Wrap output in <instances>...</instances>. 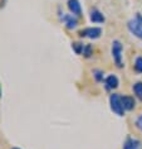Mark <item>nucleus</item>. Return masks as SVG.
I'll return each mask as SVG.
<instances>
[{
    "instance_id": "obj_1",
    "label": "nucleus",
    "mask_w": 142,
    "mask_h": 149,
    "mask_svg": "<svg viewBox=\"0 0 142 149\" xmlns=\"http://www.w3.org/2000/svg\"><path fill=\"white\" fill-rule=\"evenodd\" d=\"M127 28L134 37H137L138 39H142V15L140 13H137L136 17L127 23Z\"/></svg>"
},
{
    "instance_id": "obj_2",
    "label": "nucleus",
    "mask_w": 142,
    "mask_h": 149,
    "mask_svg": "<svg viewBox=\"0 0 142 149\" xmlns=\"http://www.w3.org/2000/svg\"><path fill=\"white\" fill-rule=\"evenodd\" d=\"M122 43L119 40H113L112 42V57H113V61L116 63L117 67H123V59H122Z\"/></svg>"
},
{
    "instance_id": "obj_3",
    "label": "nucleus",
    "mask_w": 142,
    "mask_h": 149,
    "mask_svg": "<svg viewBox=\"0 0 142 149\" xmlns=\"http://www.w3.org/2000/svg\"><path fill=\"white\" fill-rule=\"evenodd\" d=\"M110 105H111V110L114 114H117L118 116H123L125 115V109H123L122 101H121V96L117 94H112L110 96Z\"/></svg>"
},
{
    "instance_id": "obj_4",
    "label": "nucleus",
    "mask_w": 142,
    "mask_h": 149,
    "mask_svg": "<svg viewBox=\"0 0 142 149\" xmlns=\"http://www.w3.org/2000/svg\"><path fill=\"white\" fill-rule=\"evenodd\" d=\"M102 36V29L98 27H88L79 31V37L89 39H98Z\"/></svg>"
},
{
    "instance_id": "obj_5",
    "label": "nucleus",
    "mask_w": 142,
    "mask_h": 149,
    "mask_svg": "<svg viewBox=\"0 0 142 149\" xmlns=\"http://www.w3.org/2000/svg\"><path fill=\"white\" fill-rule=\"evenodd\" d=\"M67 6H68L69 12L72 13L74 17L82 15V6L79 4V0H68V1H67Z\"/></svg>"
},
{
    "instance_id": "obj_6",
    "label": "nucleus",
    "mask_w": 142,
    "mask_h": 149,
    "mask_svg": "<svg viewBox=\"0 0 142 149\" xmlns=\"http://www.w3.org/2000/svg\"><path fill=\"white\" fill-rule=\"evenodd\" d=\"M121 101H122V105H123V109L126 111H132L136 106V101L132 96L130 95H123L121 96Z\"/></svg>"
},
{
    "instance_id": "obj_7",
    "label": "nucleus",
    "mask_w": 142,
    "mask_h": 149,
    "mask_svg": "<svg viewBox=\"0 0 142 149\" xmlns=\"http://www.w3.org/2000/svg\"><path fill=\"white\" fill-rule=\"evenodd\" d=\"M61 19L63 22V24L65 25V28H68V29H74L78 24V22L76 18H74L73 14H64Z\"/></svg>"
},
{
    "instance_id": "obj_8",
    "label": "nucleus",
    "mask_w": 142,
    "mask_h": 149,
    "mask_svg": "<svg viewBox=\"0 0 142 149\" xmlns=\"http://www.w3.org/2000/svg\"><path fill=\"white\" fill-rule=\"evenodd\" d=\"M104 85H106L107 90H114V88H117L118 85H119L118 77L116 76V74H110V76H107L106 80H104Z\"/></svg>"
},
{
    "instance_id": "obj_9",
    "label": "nucleus",
    "mask_w": 142,
    "mask_h": 149,
    "mask_svg": "<svg viewBox=\"0 0 142 149\" xmlns=\"http://www.w3.org/2000/svg\"><path fill=\"white\" fill-rule=\"evenodd\" d=\"M140 147H141V143L137 139L131 138V136H127L125 143H123V148L122 149H138Z\"/></svg>"
},
{
    "instance_id": "obj_10",
    "label": "nucleus",
    "mask_w": 142,
    "mask_h": 149,
    "mask_svg": "<svg viewBox=\"0 0 142 149\" xmlns=\"http://www.w3.org/2000/svg\"><path fill=\"white\" fill-rule=\"evenodd\" d=\"M89 19H91V22H93V23L99 24V23H103L104 22V15L98 9H92L91 14H89Z\"/></svg>"
},
{
    "instance_id": "obj_11",
    "label": "nucleus",
    "mask_w": 142,
    "mask_h": 149,
    "mask_svg": "<svg viewBox=\"0 0 142 149\" xmlns=\"http://www.w3.org/2000/svg\"><path fill=\"white\" fill-rule=\"evenodd\" d=\"M133 92L136 95V97L142 101V82H136L133 85Z\"/></svg>"
},
{
    "instance_id": "obj_12",
    "label": "nucleus",
    "mask_w": 142,
    "mask_h": 149,
    "mask_svg": "<svg viewBox=\"0 0 142 149\" xmlns=\"http://www.w3.org/2000/svg\"><path fill=\"white\" fill-rule=\"evenodd\" d=\"M72 48H73V51L76 52L77 54H82L83 53V51H84V46H83V43H81V42H73L72 43Z\"/></svg>"
},
{
    "instance_id": "obj_13",
    "label": "nucleus",
    "mask_w": 142,
    "mask_h": 149,
    "mask_svg": "<svg viewBox=\"0 0 142 149\" xmlns=\"http://www.w3.org/2000/svg\"><path fill=\"white\" fill-rule=\"evenodd\" d=\"M133 67H134V71H136L137 73H142V57H141V56L136 58Z\"/></svg>"
},
{
    "instance_id": "obj_14",
    "label": "nucleus",
    "mask_w": 142,
    "mask_h": 149,
    "mask_svg": "<svg viewBox=\"0 0 142 149\" xmlns=\"http://www.w3.org/2000/svg\"><path fill=\"white\" fill-rule=\"evenodd\" d=\"M93 76H94L96 81H98V82H102L103 79H104V73H103V71H101V70L93 71Z\"/></svg>"
},
{
    "instance_id": "obj_15",
    "label": "nucleus",
    "mask_w": 142,
    "mask_h": 149,
    "mask_svg": "<svg viewBox=\"0 0 142 149\" xmlns=\"http://www.w3.org/2000/svg\"><path fill=\"white\" fill-rule=\"evenodd\" d=\"M93 54V47L91 44H87V46H84V51H83V56L85 58H89Z\"/></svg>"
},
{
    "instance_id": "obj_16",
    "label": "nucleus",
    "mask_w": 142,
    "mask_h": 149,
    "mask_svg": "<svg viewBox=\"0 0 142 149\" xmlns=\"http://www.w3.org/2000/svg\"><path fill=\"white\" fill-rule=\"evenodd\" d=\"M136 126H137V129H140L141 132H142V115H140V116L137 118V120H136Z\"/></svg>"
},
{
    "instance_id": "obj_17",
    "label": "nucleus",
    "mask_w": 142,
    "mask_h": 149,
    "mask_svg": "<svg viewBox=\"0 0 142 149\" xmlns=\"http://www.w3.org/2000/svg\"><path fill=\"white\" fill-rule=\"evenodd\" d=\"M12 149H19V148H12Z\"/></svg>"
}]
</instances>
